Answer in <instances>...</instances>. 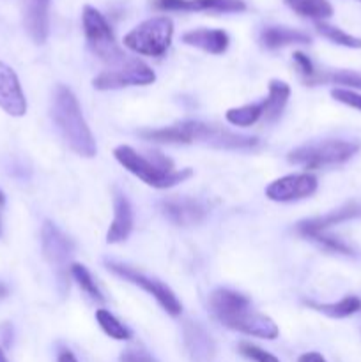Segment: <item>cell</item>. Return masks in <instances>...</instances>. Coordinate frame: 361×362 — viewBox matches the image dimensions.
<instances>
[{
  "label": "cell",
  "instance_id": "obj_1",
  "mask_svg": "<svg viewBox=\"0 0 361 362\" xmlns=\"http://www.w3.org/2000/svg\"><path fill=\"white\" fill-rule=\"evenodd\" d=\"M209 310L219 324L232 331L260 339H276L280 334L278 325L271 318L255 311L251 300L234 290H214L209 296Z\"/></svg>",
  "mask_w": 361,
  "mask_h": 362
},
{
  "label": "cell",
  "instance_id": "obj_2",
  "mask_svg": "<svg viewBox=\"0 0 361 362\" xmlns=\"http://www.w3.org/2000/svg\"><path fill=\"white\" fill-rule=\"evenodd\" d=\"M138 134L145 140L158 141V144H202L207 147L230 148V151L251 148L257 145V138L232 133L222 126L198 122V120H188V122L173 124V126L161 127V129H145Z\"/></svg>",
  "mask_w": 361,
  "mask_h": 362
},
{
  "label": "cell",
  "instance_id": "obj_3",
  "mask_svg": "<svg viewBox=\"0 0 361 362\" xmlns=\"http://www.w3.org/2000/svg\"><path fill=\"white\" fill-rule=\"evenodd\" d=\"M52 119L67 147L74 154L81 158H94L98 152L94 134L88 124L85 122L76 95L66 85H57L53 92Z\"/></svg>",
  "mask_w": 361,
  "mask_h": 362
},
{
  "label": "cell",
  "instance_id": "obj_4",
  "mask_svg": "<svg viewBox=\"0 0 361 362\" xmlns=\"http://www.w3.org/2000/svg\"><path fill=\"white\" fill-rule=\"evenodd\" d=\"M113 156L127 172L133 173L142 182L154 189H168L193 175L191 168L176 170L172 159L158 151H152L149 152V156H144L130 145H119L113 151Z\"/></svg>",
  "mask_w": 361,
  "mask_h": 362
},
{
  "label": "cell",
  "instance_id": "obj_5",
  "mask_svg": "<svg viewBox=\"0 0 361 362\" xmlns=\"http://www.w3.org/2000/svg\"><path fill=\"white\" fill-rule=\"evenodd\" d=\"M361 145L356 141L347 140H321L311 144L301 145L289 152L287 159L292 165L304 166L308 170L326 168V166L343 165L349 161L354 154H357Z\"/></svg>",
  "mask_w": 361,
  "mask_h": 362
},
{
  "label": "cell",
  "instance_id": "obj_6",
  "mask_svg": "<svg viewBox=\"0 0 361 362\" xmlns=\"http://www.w3.org/2000/svg\"><path fill=\"white\" fill-rule=\"evenodd\" d=\"M172 37L173 23L170 18H149L124 35V46L138 55L158 59V57L165 55L166 49L170 48Z\"/></svg>",
  "mask_w": 361,
  "mask_h": 362
},
{
  "label": "cell",
  "instance_id": "obj_7",
  "mask_svg": "<svg viewBox=\"0 0 361 362\" xmlns=\"http://www.w3.org/2000/svg\"><path fill=\"white\" fill-rule=\"evenodd\" d=\"M81 23H84V32L88 48L92 49V53L98 59L110 64V66H115V64L122 62L126 59V53L122 52V48L117 42L112 27H110L106 18L96 7H84Z\"/></svg>",
  "mask_w": 361,
  "mask_h": 362
},
{
  "label": "cell",
  "instance_id": "obj_8",
  "mask_svg": "<svg viewBox=\"0 0 361 362\" xmlns=\"http://www.w3.org/2000/svg\"><path fill=\"white\" fill-rule=\"evenodd\" d=\"M156 81V73L138 59H124L122 62L110 66L92 80L96 90H117L124 87H145Z\"/></svg>",
  "mask_w": 361,
  "mask_h": 362
},
{
  "label": "cell",
  "instance_id": "obj_9",
  "mask_svg": "<svg viewBox=\"0 0 361 362\" xmlns=\"http://www.w3.org/2000/svg\"><path fill=\"white\" fill-rule=\"evenodd\" d=\"M106 269L112 271L115 276H119V278H122L124 281L140 286L144 292H147L149 296L154 297V299L158 300L159 306H161L170 317H179V315L183 313V304H180V300L177 299L176 293L170 290V286H166L165 283L159 281V279L149 278V276L138 272L137 269L130 267V265L117 264V262H106Z\"/></svg>",
  "mask_w": 361,
  "mask_h": 362
},
{
  "label": "cell",
  "instance_id": "obj_10",
  "mask_svg": "<svg viewBox=\"0 0 361 362\" xmlns=\"http://www.w3.org/2000/svg\"><path fill=\"white\" fill-rule=\"evenodd\" d=\"M317 177L311 173H290V175L273 180L265 187V197L273 202H282V204L297 202L311 197L317 191Z\"/></svg>",
  "mask_w": 361,
  "mask_h": 362
},
{
  "label": "cell",
  "instance_id": "obj_11",
  "mask_svg": "<svg viewBox=\"0 0 361 362\" xmlns=\"http://www.w3.org/2000/svg\"><path fill=\"white\" fill-rule=\"evenodd\" d=\"M0 108L11 117H23L27 113V99L16 73L0 60Z\"/></svg>",
  "mask_w": 361,
  "mask_h": 362
},
{
  "label": "cell",
  "instance_id": "obj_12",
  "mask_svg": "<svg viewBox=\"0 0 361 362\" xmlns=\"http://www.w3.org/2000/svg\"><path fill=\"white\" fill-rule=\"evenodd\" d=\"M41 247L46 260L55 269L66 265L67 258L73 255L74 244L67 235H64L62 230L52 221H45L41 228Z\"/></svg>",
  "mask_w": 361,
  "mask_h": 362
},
{
  "label": "cell",
  "instance_id": "obj_13",
  "mask_svg": "<svg viewBox=\"0 0 361 362\" xmlns=\"http://www.w3.org/2000/svg\"><path fill=\"white\" fill-rule=\"evenodd\" d=\"M159 211L168 219L170 223L177 226H191L198 225L205 218L207 211L200 202L193 198H168L159 204Z\"/></svg>",
  "mask_w": 361,
  "mask_h": 362
},
{
  "label": "cell",
  "instance_id": "obj_14",
  "mask_svg": "<svg viewBox=\"0 0 361 362\" xmlns=\"http://www.w3.org/2000/svg\"><path fill=\"white\" fill-rule=\"evenodd\" d=\"M156 7L163 11L186 13H243V0H156Z\"/></svg>",
  "mask_w": 361,
  "mask_h": 362
},
{
  "label": "cell",
  "instance_id": "obj_15",
  "mask_svg": "<svg viewBox=\"0 0 361 362\" xmlns=\"http://www.w3.org/2000/svg\"><path fill=\"white\" fill-rule=\"evenodd\" d=\"M361 218V205L360 204H347L343 207L335 209V211L328 212L324 216H319V218H311V219H304V221L297 223L296 230L299 235L303 237H310L314 233L319 232H326L329 226L333 225H340L343 221H349V219H356Z\"/></svg>",
  "mask_w": 361,
  "mask_h": 362
},
{
  "label": "cell",
  "instance_id": "obj_16",
  "mask_svg": "<svg viewBox=\"0 0 361 362\" xmlns=\"http://www.w3.org/2000/svg\"><path fill=\"white\" fill-rule=\"evenodd\" d=\"M133 223L134 216L130 200L126 198V194L117 191L115 197H113V219L110 223L108 233H106V243H124L130 237L131 230H133Z\"/></svg>",
  "mask_w": 361,
  "mask_h": 362
},
{
  "label": "cell",
  "instance_id": "obj_17",
  "mask_svg": "<svg viewBox=\"0 0 361 362\" xmlns=\"http://www.w3.org/2000/svg\"><path fill=\"white\" fill-rule=\"evenodd\" d=\"M50 2L52 0H27L25 4V30L35 45H42L48 37Z\"/></svg>",
  "mask_w": 361,
  "mask_h": 362
},
{
  "label": "cell",
  "instance_id": "obj_18",
  "mask_svg": "<svg viewBox=\"0 0 361 362\" xmlns=\"http://www.w3.org/2000/svg\"><path fill=\"white\" fill-rule=\"evenodd\" d=\"M183 42L211 55H222L229 48L230 37L225 30L219 28H197V30L184 32Z\"/></svg>",
  "mask_w": 361,
  "mask_h": 362
},
{
  "label": "cell",
  "instance_id": "obj_19",
  "mask_svg": "<svg viewBox=\"0 0 361 362\" xmlns=\"http://www.w3.org/2000/svg\"><path fill=\"white\" fill-rule=\"evenodd\" d=\"M260 42L268 49H278L290 45H310V35L289 27H268L262 30Z\"/></svg>",
  "mask_w": 361,
  "mask_h": 362
},
{
  "label": "cell",
  "instance_id": "obj_20",
  "mask_svg": "<svg viewBox=\"0 0 361 362\" xmlns=\"http://www.w3.org/2000/svg\"><path fill=\"white\" fill-rule=\"evenodd\" d=\"M290 98V87L282 80H271L269 83V94L265 101V112L264 119L265 122H275V120L280 119L283 108H285L287 101Z\"/></svg>",
  "mask_w": 361,
  "mask_h": 362
},
{
  "label": "cell",
  "instance_id": "obj_21",
  "mask_svg": "<svg viewBox=\"0 0 361 362\" xmlns=\"http://www.w3.org/2000/svg\"><path fill=\"white\" fill-rule=\"evenodd\" d=\"M265 112V101L262 99L260 103H253V105H244L239 108H230L225 113L227 122H230L232 126L237 127H250L253 124H257L258 120L264 119Z\"/></svg>",
  "mask_w": 361,
  "mask_h": 362
},
{
  "label": "cell",
  "instance_id": "obj_22",
  "mask_svg": "<svg viewBox=\"0 0 361 362\" xmlns=\"http://www.w3.org/2000/svg\"><path fill=\"white\" fill-rule=\"evenodd\" d=\"M287 6L299 16L324 21L333 16V6L328 0H285Z\"/></svg>",
  "mask_w": 361,
  "mask_h": 362
},
{
  "label": "cell",
  "instance_id": "obj_23",
  "mask_svg": "<svg viewBox=\"0 0 361 362\" xmlns=\"http://www.w3.org/2000/svg\"><path fill=\"white\" fill-rule=\"evenodd\" d=\"M306 304L314 308V310L324 313L326 317L329 318H347L361 310V300L354 296H347L343 297L342 300L333 304H317V303H306Z\"/></svg>",
  "mask_w": 361,
  "mask_h": 362
},
{
  "label": "cell",
  "instance_id": "obj_24",
  "mask_svg": "<svg viewBox=\"0 0 361 362\" xmlns=\"http://www.w3.org/2000/svg\"><path fill=\"white\" fill-rule=\"evenodd\" d=\"M306 85H319V83H335L342 85V87L360 88L361 90V74L353 73V71H336V73H326V74H314L311 78L304 80Z\"/></svg>",
  "mask_w": 361,
  "mask_h": 362
},
{
  "label": "cell",
  "instance_id": "obj_25",
  "mask_svg": "<svg viewBox=\"0 0 361 362\" xmlns=\"http://www.w3.org/2000/svg\"><path fill=\"white\" fill-rule=\"evenodd\" d=\"M315 28H317V32L322 35V37L335 42V45L345 46V48H353V49H361V37L347 34V32H343L342 28L335 27V25H329L326 23V21H317V23H315Z\"/></svg>",
  "mask_w": 361,
  "mask_h": 362
},
{
  "label": "cell",
  "instance_id": "obj_26",
  "mask_svg": "<svg viewBox=\"0 0 361 362\" xmlns=\"http://www.w3.org/2000/svg\"><path fill=\"white\" fill-rule=\"evenodd\" d=\"M96 320H98L103 332H105L106 336H110L112 339H117V341H130L131 339L130 329L124 324H120L110 311L98 310L96 311Z\"/></svg>",
  "mask_w": 361,
  "mask_h": 362
},
{
  "label": "cell",
  "instance_id": "obj_27",
  "mask_svg": "<svg viewBox=\"0 0 361 362\" xmlns=\"http://www.w3.org/2000/svg\"><path fill=\"white\" fill-rule=\"evenodd\" d=\"M69 272L71 276H73L74 281L78 283V286H80L81 290H84L85 293H87L88 297H91L92 300H96V303H105V297H103L101 290L98 288V285H96V281L92 279L91 272L85 269V265L81 264H73L69 267Z\"/></svg>",
  "mask_w": 361,
  "mask_h": 362
},
{
  "label": "cell",
  "instance_id": "obj_28",
  "mask_svg": "<svg viewBox=\"0 0 361 362\" xmlns=\"http://www.w3.org/2000/svg\"><path fill=\"white\" fill-rule=\"evenodd\" d=\"M308 239L311 240V243H315L317 246H321L322 250L326 251H331V253H340V255H353V247L347 246L345 243H343L342 239H338V237L335 235H329V233L326 232H319V233H314V235H310Z\"/></svg>",
  "mask_w": 361,
  "mask_h": 362
},
{
  "label": "cell",
  "instance_id": "obj_29",
  "mask_svg": "<svg viewBox=\"0 0 361 362\" xmlns=\"http://www.w3.org/2000/svg\"><path fill=\"white\" fill-rule=\"evenodd\" d=\"M239 352L241 356H244L246 359L253 361V362H280V359L273 354H269L268 350L260 349L257 345H251V343H239Z\"/></svg>",
  "mask_w": 361,
  "mask_h": 362
},
{
  "label": "cell",
  "instance_id": "obj_30",
  "mask_svg": "<svg viewBox=\"0 0 361 362\" xmlns=\"http://www.w3.org/2000/svg\"><path fill=\"white\" fill-rule=\"evenodd\" d=\"M331 98L335 101L342 103V105L350 106V108H356L361 112V94L356 90H350V88H333Z\"/></svg>",
  "mask_w": 361,
  "mask_h": 362
},
{
  "label": "cell",
  "instance_id": "obj_31",
  "mask_svg": "<svg viewBox=\"0 0 361 362\" xmlns=\"http://www.w3.org/2000/svg\"><path fill=\"white\" fill-rule=\"evenodd\" d=\"M292 59H294V64H296V67L299 69V73L303 74L304 80H308V78L314 76L315 67H314V62L310 60V57L304 55L303 52H294Z\"/></svg>",
  "mask_w": 361,
  "mask_h": 362
},
{
  "label": "cell",
  "instance_id": "obj_32",
  "mask_svg": "<svg viewBox=\"0 0 361 362\" xmlns=\"http://www.w3.org/2000/svg\"><path fill=\"white\" fill-rule=\"evenodd\" d=\"M120 362H154V359H152V356L147 350L134 346V349H127L120 356Z\"/></svg>",
  "mask_w": 361,
  "mask_h": 362
},
{
  "label": "cell",
  "instance_id": "obj_33",
  "mask_svg": "<svg viewBox=\"0 0 361 362\" xmlns=\"http://www.w3.org/2000/svg\"><path fill=\"white\" fill-rule=\"evenodd\" d=\"M297 362H328L324 359V356L319 352H306L303 354V356H299V359Z\"/></svg>",
  "mask_w": 361,
  "mask_h": 362
},
{
  "label": "cell",
  "instance_id": "obj_34",
  "mask_svg": "<svg viewBox=\"0 0 361 362\" xmlns=\"http://www.w3.org/2000/svg\"><path fill=\"white\" fill-rule=\"evenodd\" d=\"M57 362H78L76 357H74L73 352H69V350H62V352L59 354V359Z\"/></svg>",
  "mask_w": 361,
  "mask_h": 362
},
{
  "label": "cell",
  "instance_id": "obj_35",
  "mask_svg": "<svg viewBox=\"0 0 361 362\" xmlns=\"http://www.w3.org/2000/svg\"><path fill=\"white\" fill-rule=\"evenodd\" d=\"M6 296H7V286L0 283V299H4Z\"/></svg>",
  "mask_w": 361,
  "mask_h": 362
},
{
  "label": "cell",
  "instance_id": "obj_36",
  "mask_svg": "<svg viewBox=\"0 0 361 362\" xmlns=\"http://www.w3.org/2000/svg\"><path fill=\"white\" fill-rule=\"evenodd\" d=\"M0 362H9V361H7V357H6V354H4V350H2V346H0Z\"/></svg>",
  "mask_w": 361,
  "mask_h": 362
},
{
  "label": "cell",
  "instance_id": "obj_37",
  "mask_svg": "<svg viewBox=\"0 0 361 362\" xmlns=\"http://www.w3.org/2000/svg\"><path fill=\"white\" fill-rule=\"evenodd\" d=\"M4 202H6V198H4V193H2V191H0V205H2Z\"/></svg>",
  "mask_w": 361,
  "mask_h": 362
},
{
  "label": "cell",
  "instance_id": "obj_38",
  "mask_svg": "<svg viewBox=\"0 0 361 362\" xmlns=\"http://www.w3.org/2000/svg\"><path fill=\"white\" fill-rule=\"evenodd\" d=\"M0 235H2V218H0Z\"/></svg>",
  "mask_w": 361,
  "mask_h": 362
},
{
  "label": "cell",
  "instance_id": "obj_39",
  "mask_svg": "<svg viewBox=\"0 0 361 362\" xmlns=\"http://www.w3.org/2000/svg\"><path fill=\"white\" fill-rule=\"evenodd\" d=\"M360 2H361V0H360Z\"/></svg>",
  "mask_w": 361,
  "mask_h": 362
}]
</instances>
